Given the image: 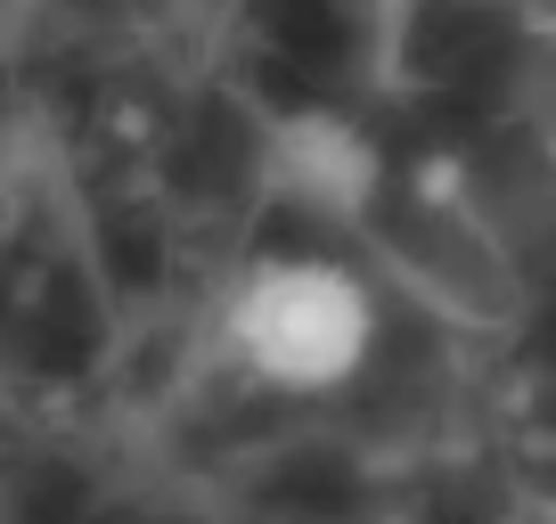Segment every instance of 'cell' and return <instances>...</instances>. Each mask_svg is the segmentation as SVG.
I'll list each match as a JSON object with an SVG mask.
<instances>
[{
    "mask_svg": "<svg viewBox=\"0 0 556 524\" xmlns=\"http://www.w3.org/2000/svg\"><path fill=\"white\" fill-rule=\"evenodd\" d=\"M229 352L254 385L270 394H295V402H319V394H344L352 377L377 352V296H368L361 271L328 254H270L254 262L229 296Z\"/></svg>",
    "mask_w": 556,
    "mask_h": 524,
    "instance_id": "6da1fadb",
    "label": "cell"
},
{
    "mask_svg": "<svg viewBox=\"0 0 556 524\" xmlns=\"http://www.w3.org/2000/svg\"><path fill=\"white\" fill-rule=\"evenodd\" d=\"M262 189L303 222H368L384 197V148L368 123H352L344 107H287L262 123Z\"/></svg>",
    "mask_w": 556,
    "mask_h": 524,
    "instance_id": "7a4b0ae2",
    "label": "cell"
}]
</instances>
